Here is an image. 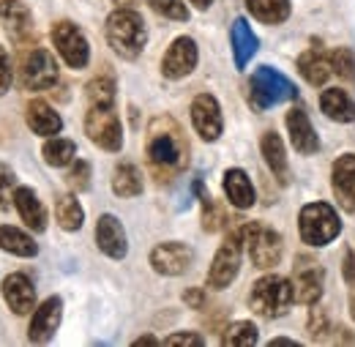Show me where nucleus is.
Masks as SVG:
<instances>
[{
  "label": "nucleus",
  "mask_w": 355,
  "mask_h": 347,
  "mask_svg": "<svg viewBox=\"0 0 355 347\" xmlns=\"http://www.w3.org/2000/svg\"><path fill=\"white\" fill-rule=\"evenodd\" d=\"M104 36H107V44L112 46V52L118 58L137 60L142 55V49H145V42H148V28H145V19L139 17V11L115 8L107 17Z\"/></svg>",
  "instance_id": "f03ea898"
},
{
  "label": "nucleus",
  "mask_w": 355,
  "mask_h": 347,
  "mask_svg": "<svg viewBox=\"0 0 355 347\" xmlns=\"http://www.w3.org/2000/svg\"><path fill=\"white\" fill-rule=\"evenodd\" d=\"M350 309H353V320H355V296H353V301H350Z\"/></svg>",
  "instance_id": "09e8293b"
},
{
  "label": "nucleus",
  "mask_w": 355,
  "mask_h": 347,
  "mask_svg": "<svg viewBox=\"0 0 355 347\" xmlns=\"http://www.w3.org/2000/svg\"><path fill=\"white\" fill-rule=\"evenodd\" d=\"M11 83H14V69H11L6 46H0V96H6L11 90Z\"/></svg>",
  "instance_id": "ea45409f"
},
{
  "label": "nucleus",
  "mask_w": 355,
  "mask_h": 347,
  "mask_svg": "<svg viewBox=\"0 0 355 347\" xmlns=\"http://www.w3.org/2000/svg\"><path fill=\"white\" fill-rule=\"evenodd\" d=\"M164 345H194V347H202L205 339L200 334H191V331H178V334H170L164 339Z\"/></svg>",
  "instance_id": "a19ab883"
},
{
  "label": "nucleus",
  "mask_w": 355,
  "mask_h": 347,
  "mask_svg": "<svg viewBox=\"0 0 355 347\" xmlns=\"http://www.w3.org/2000/svg\"><path fill=\"white\" fill-rule=\"evenodd\" d=\"M298 71H301V77H304L309 85L320 87V85H325L328 77L334 74V66H331V58H328L322 49L311 46L306 52H301V58H298Z\"/></svg>",
  "instance_id": "393cba45"
},
{
  "label": "nucleus",
  "mask_w": 355,
  "mask_h": 347,
  "mask_svg": "<svg viewBox=\"0 0 355 347\" xmlns=\"http://www.w3.org/2000/svg\"><path fill=\"white\" fill-rule=\"evenodd\" d=\"M96 246L110 257V260H123L129 255V238L121 224V219L112 214H101L96 221Z\"/></svg>",
  "instance_id": "dca6fc26"
},
{
  "label": "nucleus",
  "mask_w": 355,
  "mask_h": 347,
  "mask_svg": "<svg viewBox=\"0 0 355 347\" xmlns=\"http://www.w3.org/2000/svg\"><path fill=\"white\" fill-rule=\"evenodd\" d=\"M295 301V293H293V282L284 279V276H276V273H268L263 279H257L252 285V293H249V306L254 314L260 317H282L287 314V309Z\"/></svg>",
  "instance_id": "7ed1b4c3"
},
{
  "label": "nucleus",
  "mask_w": 355,
  "mask_h": 347,
  "mask_svg": "<svg viewBox=\"0 0 355 347\" xmlns=\"http://www.w3.org/2000/svg\"><path fill=\"white\" fill-rule=\"evenodd\" d=\"M14 192H17V175L8 164L0 162V211H8L14 205Z\"/></svg>",
  "instance_id": "e433bc0d"
},
{
  "label": "nucleus",
  "mask_w": 355,
  "mask_h": 347,
  "mask_svg": "<svg viewBox=\"0 0 355 347\" xmlns=\"http://www.w3.org/2000/svg\"><path fill=\"white\" fill-rule=\"evenodd\" d=\"M197 60H200L197 42L191 36H178L162 58V74L167 80H183L197 69Z\"/></svg>",
  "instance_id": "ddd939ff"
},
{
  "label": "nucleus",
  "mask_w": 355,
  "mask_h": 347,
  "mask_svg": "<svg viewBox=\"0 0 355 347\" xmlns=\"http://www.w3.org/2000/svg\"><path fill=\"white\" fill-rule=\"evenodd\" d=\"M279 345H287V347H298V342H293V339H270V347H279Z\"/></svg>",
  "instance_id": "de8ad7c7"
},
{
  "label": "nucleus",
  "mask_w": 355,
  "mask_h": 347,
  "mask_svg": "<svg viewBox=\"0 0 355 347\" xmlns=\"http://www.w3.org/2000/svg\"><path fill=\"white\" fill-rule=\"evenodd\" d=\"M295 96H298V87L270 66L254 69V74L249 80V104L257 112H263L273 104H282V101H293Z\"/></svg>",
  "instance_id": "20e7f679"
},
{
  "label": "nucleus",
  "mask_w": 355,
  "mask_h": 347,
  "mask_svg": "<svg viewBox=\"0 0 355 347\" xmlns=\"http://www.w3.org/2000/svg\"><path fill=\"white\" fill-rule=\"evenodd\" d=\"M145 156H148V164L162 178L175 175L178 170L186 167L189 145H186L183 129L178 126L170 115H159V118L150 121L148 137H145Z\"/></svg>",
  "instance_id": "f257e3e1"
},
{
  "label": "nucleus",
  "mask_w": 355,
  "mask_h": 347,
  "mask_svg": "<svg viewBox=\"0 0 355 347\" xmlns=\"http://www.w3.org/2000/svg\"><path fill=\"white\" fill-rule=\"evenodd\" d=\"M0 249L14 255V257H36L39 255V244L33 241V235L14 227V224L0 227Z\"/></svg>",
  "instance_id": "bb28decb"
},
{
  "label": "nucleus",
  "mask_w": 355,
  "mask_h": 347,
  "mask_svg": "<svg viewBox=\"0 0 355 347\" xmlns=\"http://www.w3.org/2000/svg\"><path fill=\"white\" fill-rule=\"evenodd\" d=\"M322 285H325V271L320 268V262L309 257H298L293 268V293L298 304H317L322 296Z\"/></svg>",
  "instance_id": "4468645a"
},
{
  "label": "nucleus",
  "mask_w": 355,
  "mask_h": 347,
  "mask_svg": "<svg viewBox=\"0 0 355 347\" xmlns=\"http://www.w3.org/2000/svg\"><path fill=\"white\" fill-rule=\"evenodd\" d=\"M194 260V252L191 246L180 244V241H167V244H159L153 252H150V268L162 276H180L189 271V265Z\"/></svg>",
  "instance_id": "2eb2a0df"
},
{
  "label": "nucleus",
  "mask_w": 355,
  "mask_h": 347,
  "mask_svg": "<svg viewBox=\"0 0 355 347\" xmlns=\"http://www.w3.org/2000/svg\"><path fill=\"white\" fill-rule=\"evenodd\" d=\"M331 66H334V74H339L342 80H355V55L353 49H347V46H339V49H334V55H331Z\"/></svg>",
  "instance_id": "c9c22d12"
},
{
  "label": "nucleus",
  "mask_w": 355,
  "mask_h": 347,
  "mask_svg": "<svg viewBox=\"0 0 355 347\" xmlns=\"http://www.w3.org/2000/svg\"><path fill=\"white\" fill-rule=\"evenodd\" d=\"M0 293H3V301L6 306L14 312V314H31L36 309V287L31 282L28 273H8L0 285Z\"/></svg>",
  "instance_id": "f3484780"
},
{
  "label": "nucleus",
  "mask_w": 355,
  "mask_h": 347,
  "mask_svg": "<svg viewBox=\"0 0 355 347\" xmlns=\"http://www.w3.org/2000/svg\"><path fill=\"white\" fill-rule=\"evenodd\" d=\"M42 156L49 167H69L77 156V145L66 137H46L44 148H42Z\"/></svg>",
  "instance_id": "c756f323"
},
{
  "label": "nucleus",
  "mask_w": 355,
  "mask_h": 347,
  "mask_svg": "<svg viewBox=\"0 0 355 347\" xmlns=\"http://www.w3.org/2000/svg\"><path fill=\"white\" fill-rule=\"evenodd\" d=\"M55 219L66 232H77L83 227V221H85V211H83V205H80V200L74 194H63L55 203Z\"/></svg>",
  "instance_id": "7c9ffc66"
},
{
  "label": "nucleus",
  "mask_w": 355,
  "mask_h": 347,
  "mask_svg": "<svg viewBox=\"0 0 355 347\" xmlns=\"http://www.w3.org/2000/svg\"><path fill=\"white\" fill-rule=\"evenodd\" d=\"M66 183L74 189V192H85V189H90V164L88 162H71V170H69V175H66Z\"/></svg>",
  "instance_id": "58836bf2"
},
{
  "label": "nucleus",
  "mask_w": 355,
  "mask_h": 347,
  "mask_svg": "<svg viewBox=\"0 0 355 347\" xmlns=\"http://www.w3.org/2000/svg\"><path fill=\"white\" fill-rule=\"evenodd\" d=\"M194 192H197V197H200V203H202V230H205V232L222 230L224 224H227V217H224L222 205L202 189V180H194Z\"/></svg>",
  "instance_id": "2f4dec72"
},
{
  "label": "nucleus",
  "mask_w": 355,
  "mask_h": 347,
  "mask_svg": "<svg viewBox=\"0 0 355 347\" xmlns=\"http://www.w3.org/2000/svg\"><path fill=\"white\" fill-rule=\"evenodd\" d=\"M191 126L200 134V139L205 142H216L224 131V118H222V107L216 101V96L211 93H200L194 101H191Z\"/></svg>",
  "instance_id": "f8f14e48"
},
{
  "label": "nucleus",
  "mask_w": 355,
  "mask_h": 347,
  "mask_svg": "<svg viewBox=\"0 0 355 347\" xmlns=\"http://www.w3.org/2000/svg\"><path fill=\"white\" fill-rule=\"evenodd\" d=\"M88 107H112L115 104V83L112 77H96L85 87Z\"/></svg>",
  "instance_id": "f704fd0d"
},
{
  "label": "nucleus",
  "mask_w": 355,
  "mask_h": 347,
  "mask_svg": "<svg viewBox=\"0 0 355 347\" xmlns=\"http://www.w3.org/2000/svg\"><path fill=\"white\" fill-rule=\"evenodd\" d=\"M139 345H162L156 337H139V339H134V347H139Z\"/></svg>",
  "instance_id": "a18cd8bd"
},
{
  "label": "nucleus",
  "mask_w": 355,
  "mask_h": 347,
  "mask_svg": "<svg viewBox=\"0 0 355 347\" xmlns=\"http://www.w3.org/2000/svg\"><path fill=\"white\" fill-rule=\"evenodd\" d=\"M25 121H28L31 131L39 134V137H55V134H60V129H63V118L46 101H42V99H33L28 104Z\"/></svg>",
  "instance_id": "b1692460"
},
{
  "label": "nucleus",
  "mask_w": 355,
  "mask_h": 347,
  "mask_svg": "<svg viewBox=\"0 0 355 347\" xmlns=\"http://www.w3.org/2000/svg\"><path fill=\"white\" fill-rule=\"evenodd\" d=\"M287 131H290V142H293V148L301 153V156H311V153H317L320 151V137H317V131L311 126L309 115L301 110V107H293L290 112H287Z\"/></svg>",
  "instance_id": "6ab92c4d"
},
{
  "label": "nucleus",
  "mask_w": 355,
  "mask_h": 347,
  "mask_svg": "<svg viewBox=\"0 0 355 347\" xmlns=\"http://www.w3.org/2000/svg\"><path fill=\"white\" fill-rule=\"evenodd\" d=\"M222 186H224L227 200H230V205H232V208H238V211L252 208V205H254V200H257L252 178L243 173L241 167H230V170L224 173Z\"/></svg>",
  "instance_id": "412c9836"
},
{
  "label": "nucleus",
  "mask_w": 355,
  "mask_h": 347,
  "mask_svg": "<svg viewBox=\"0 0 355 347\" xmlns=\"http://www.w3.org/2000/svg\"><path fill=\"white\" fill-rule=\"evenodd\" d=\"M17 77L25 90H49L58 83V60L44 46H31L19 55Z\"/></svg>",
  "instance_id": "0eeeda50"
},
{
  "label": "nucleus",
  "mask_w": 355,
  "mask_h": 347,
  "mask_svg": "<svg viewBox=\"0 0 355 347\" xmlns=\"http://www.w3.org/2000/svg\"><path fill=\"white\" fill-rule=\"evenodd\" d=\"M183 304L189 309H205V290L202 287H189L183 293Z\"/></svg>",
  "instance_id": "79ce46f5"
},
{
  "label": "nucleus",
  "mask_w": 355,
  "mask_h": 347,
  "mask_svg": "<svg viewBox=\"0 0 355 347\" xmlns=\"http://www.w3.org/2000/svg\"><path fill=\"white\" fill-rule=\"evenodd\" d=\"M49 36H52V46L58 49V55L63 58V63L69 69H85L88 66L90 44L85 39V33L74 22H69V19L55 22L52 31H49Z\"/></svg>",
  "instance_id": "9d476101"
},
{
  "label": "nucleus",
  "mask_w": 355,
  "mask_h": 347,
  "mask_svg": "<svg viewBox=\"0 0 355 347\" xmlns=\"http://www.w3.org/2000/svg\"><path fill=\"white\" fill-rule=\"evenodd\" d=\"M298 230H301L304 244L325 246L342 232V221H339V214L328 203H309V205L301 208Z\"/></svg>",
  "instance_id": "423d86ee"
},
{
  "label": "nucleus",
  "mask_w": 355,
  "mask_h": 347,
  "mask_svg": "<svg viewBox=\"0 0 355 347\" xmlns=\"http://www.w3.org/2000/svg\"><path fill=\"white\" fill-rule=\"evenodd\" d=\"M63 320V301L60 296H49L42 304L33 309L31 314V325H28V342L33 345H46L52 342V337L58 334Z\"/></svg>",
  "instance_id": "9b49d317"
},
{
  "label": "nucleus",
  "mask_w": 355,
  "mask_h": 347,
  "mask_svg": "<svg viewBox=\"0 0 355 347\" xmlns=\"http://www.w3.org/2000/svg\"><path fill=\"white\" fill-rule=\"evenodd\" d=\"M0 22L14 39H28L33 33V17L31 8L22 0H0Z\"/></svg>",
  "instance_id": "5701e85b"
},
{
  "label": "nucleus",
  "mask_w": 355,
  "mask_h": 347,
  "mask_svg": "<svg viewBox=\"0 0 355 347\" xmlns=\"http://www.w3.org/2000/svg\"><path fill=\"white\" fill-rule=\"evenodd\" d=\"M85 134L93 145H98L101 151L118 153L123 148V126L121 118L112 107H88L85 112Z\"/></svg>",
  "instance_id": "1a4fd4ad"
},
{
  "label": "nucleus",
  "mask_w": 355,
  "mask_h": 347,
  "mask_svg": "<svg viewBox=\"0 0 355 347\" xmlns=\"http://www.w3.org/2000/svg\"><path fill=\"white\" fill-rule=\"evenodd\" d=\"M14 208H17V214H19V219L25 221V227L31 232H44L46 230V208L31 186H17Z\"/></svg>",
  "instance_id": "aec40b11"
},
{
  "label": "nucleus",
  "mask_w": 355,
  "mask_h": 347,
  "mask_svg": "<svg viewBox=\"0 0 355 347\" xmlns=\"http://www.w3.org/2000/svg\"><path fill=\"white\" fill-rule=\"evenodd\" d=\"M342 268H345V279L355 285V255L350 249H345V255H342Z\"/></svg>",
  "instance_id": "c03bdc74"
},
{
  "label": "nucleus",
  "mask_w": 355,
  "mask_h": 347,
  "mask_svg": "<svg viewBox=\"0 0 355 347\" xmlns=\"http://www.w3.org/2000/svg\"><path fill=\"white\" fill-rule=\"evenodd\" d=\"M331 186H334V194L339 200V205L345 211L355 214V156L353 153H345L334 162V170H331Z\"/></svg>",
  "instance_id": "a211bd4d"
},
{
  "label": "nucleus",
  "mask_w": 355,
  "mask_h": 347,
  "mask_svg": "<svg viewBox=\"0 0 355 347\" xmlns=\"http://www.w3.org/2000/svg\"><path fill=\"white\" fill-rule=\"evenodd\" d=\"M320 110L336 121V124H353L355 121V101L342 87H328L320 93Z\"/></svg>",
  "instance_id": "a878e982"
},
{
  "label": "nucleus",
  "mask_w": 355,
  "mask_h": 347,
  "mask_svg": "<svg viewBox=\"0 0 355 347\" xmlns=\"http://www.w3.org/2000/svg\"><path fill=\"white\" fill-rule=\"evenodd\" d=\"M112 192L118 197H137L142 194V175L134 164H118L112 175Z\"/></svg>",
  "instance_id": "473e14b6"
},
{
  "label": "nucleus",
  "mask_w": 355,
  "mask_h": 347,
  "mask_svg": "<svg viewBox=\"0 0 355 347\" xmlns=\"http://www.w3.org/2000/svg\"><path fill=\"white\" fill-rule=\"evenodd\" d=\"M243 3H246V11L263 25H282L293 11L290 0H243Z\"/></svg>",
  "instance_id": "c85d7f7f"
},
{
  "label": "nucleus",
  "mask_w": 355,
  "mask_h": 347,
  "mask_svg": "<svg viewBox=\"0 0 355 347\" xmlns=\"http://www.w3.org/2000/svg\"><path fill=\"white\" fill-rule=\"evenodd\" d=\"M230 44H232V58H235V69H246L249 60L254 58L257 46H260V39L254 36V31L249 28V22L243 17H238L230 28Z\"/></svg>",
  "instance_id": "4be33fe9"
},
{
  "label": "nucleus",
  "mask_w": 355,
  "mask_h": 347,
  "mask_svg": "<svg viewBox=\"0 0 355 347\" xmlns=\"http://www.w3.org/2000/svg\"><path fill=\"white\" fill-rule=\"evenodd\" d=\"M189 3H194V8H200V11H208L214 6V0H189Z\"/></svg>",
  "instance_id": "49530a36"
},
{
  "label": "nucleus",
  "mask_w": 355,
  "mask_h": 347,
  "mask_svg": "<svg viewBox=\"0 0 355 347\" xmlns=\"http://www.w3.org/2000/svg\"><path fill=\"white\" fill-rule=\"evenodd\" d=\"M150 8L167 19H175V22H186L189 19V8L183 0H148Z\"/></svg>",
  "instance_id": "4c0bfd02"
},
{
  "label": "nucleus",
  "mask_w": 355,
  "mask_h": 347,
  "mask_svg": "<svg viewBox=\"0 0 355 347\" xmlns=\"http://www.w3.org/2000/svg\"><path fill=\"white\" fill-rule=\"evenodd\" d=\"M260 151H263V159H266L268 170L276 175L282 183H287V151H284V142L276 131H266L263 139H260Z\"/></svg>",
  "instance_id": "cd10ccee"
},
{
  "label": "nucleus",
  "mask_w": 355,
  "mask_h": 347,
  "mask_svg": "<svg viewBox=\"0 0 355 347\" xmlns=\"http://www.w3.org/2000/svg\"><path fill=\"white\" fill-rule=\"evenodd\" d=\"M309 331H311V337H314V339H320V337L328 331V317H325L320 309H314V312H311Z\"/></svg>",
  "instance_id": "37998d69"
},
{
  "label": "nucleus",
  "mask_w": 355,
  "mask_h": 347,
  "mask_svg": "<svg viewBox=\"0 0 355 347\" xmlns=\"http://www.w3.org/2000/svg\"><path fill=\"white\" fill-rule=\"evenodd\" d=\"M257 339H260L257 325H254V323H249V320H238V323H232V325L224 331L222 345H227V347H252V345H257Z\"/></svg>",
  "instance_id": "72a5a7b5"
},
{
  "label": "nucleus",
  "mask_w": 355,
  "mask_h": 347,
  "mask_svg": "<svg viewBox=\"0 0 355 347\" xmlns=\"http://www.w3.org/2000/svg\"><path fill=\"white\" fill-rule=\"evenodd\" d=\"M241 257H243V232L232 230V232H227L219 252L214 255V262L208 268V287L211 290H227L235 282L238 271H241Z\"/></svg>",
  "instance_id": "6e6552de"
},
{
  "label": "nucleus",
  "mask_w": 355,
  "mask_h": 347,
  "mask_svg": "<svg viewBox=\"0 0 355 347\" xmlns=\"http://www.w3.org/2000/svg\"><path fill=\"white\" fill-rule=\"evenodd\" d=\"M243 232V249L249 252V260L254 268H276L282 260V252H284V244H282V235L268 227L263 221H249L241 227Z\"/></svg>",
  "instance_id": "39448f33"
}]
</instances>
